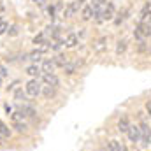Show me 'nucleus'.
<instances>
[{"instance_id":"f257e3e1","label":"nucleus","mask_w":151,"mask_h":151,"mask_svg":"<svg viewBox=\"0 0 151 151\" xmlns=\"http://www.w3.org/2000/svg\"><path fill=\"white\" fill-rule=\"evenodd\" d=\"M40 90H42V84H40L39 79H30L25 84V93L28 97H37V95H40Z\"/></svg>"},{"instance_id":"f03ea898","label":"nucleus","mask_w":151,"mask_h":151,"mask_svg":"<svg viewBox=\"0 0 151 151\" xmlns=\"http://www.w3.org/2000/svg\"><path fill=\"white\" fill-rule=\"evenodd\" d=\"M134 35H135V39H139V40H144L146 37H150L151 35V23H139L135 27V30H134Z\"/></svg>"},{"instance_id":"7ed1b4c3","label":"nucleus","mask_w":151,"mask_h":151,"mask_svg":"<svg viewBox=\"0 0 151 151\" xmlns=\"http://www.w3.org/2000/svg\"><path fill=\"white\" fill-rule=\"evenodd\" d=\"M83 5V2H79V0H76V2H70L67 7H65V12H63V16L65 18H72L76 12L79 11V7Z\"/></svg>"},{"instance_id":"20e7f679","label":"nucleus","mask_w":151,"mask_h":151,"mask_svg":"<svg viewBox=\"0 0 151 151\" xmlns=\"http://www.w3.org/2000/svg\"><path fill=\"white\" fill-rule=\"evenodd\" d=\"M114 12H116V7H114L113 2H107V5L102 9V18H104V21H109V19H113L114 18Z\"/></svg>"},{"instance_id":"39448f33","label":"nucleus","mask_w":151,"mask_h":151,"mask_svg":"<svg viewBox=\"0 0 151 151\" xmlns=\"http://www.w3.org/2000/svg\"><path fill=\"white\" fill-rule=\"evenodd\" d=\"M93 51L95 53H104L106 49H107V37H100V39H97L95 42H93Z\"/></svg>"},{"instance_id":"423d86ee","label":"nucleus","mask_w":151,"mask_h":151,"mask_svg":"<svg viewBox=\"0 0 151 151\" xmlns=\"http://www.w3.org/2000/svg\"><path fill=\"white\" fill-rule=\"evenodd\" d=\"M127 134H128V139H130L132 142H137L139 137H141V130H139L137 125H130L128 130H127Z\"/></svg>"},{"instance_id":"0eeeda50","label":"nucleus","mask_w":151,"mask_h":151,"mask_svg":"<svg viewBox=\"0 0 151 151\" xmlns=\"http://www.w3.org/2000/svg\"><path fill=\"white\" fill-rule=\"evenodd\" d=\"M42 74H55V62L51 58H46L42 62V67H40Z\"/></svg>"},{"instance_id":"6e6552de","label":"nucleus","mask_w":151,"mask_h":151,"mask_svg":"<svg viewBox=\"0 0 151 151\" xmlns=\"http://www.w3.org/2000/svg\"><path fill=\"white\" fill-rule=\"evenodd\" d=\"M42 81H44V84L46 86H58L60 84V81H58V77L55 74H42Z\"/></svg>"},{"instance_id":"1a4fd4ad","label":"nucleus","mask_w":151,"mask_h":151,"mask_svg":"<svg viewBox=\"0 0 151 151\" xmlns=\"http://www.w3.org/2000/svg\"><path fill=\"white\" fill-rule=\"evenodd\" d=\"M139 130H141V134H142V144H150L151 142V130L148 128V125H146V123H141Z\"/></svg>"},{"instance_id":"9d476101","label":"nucleus","mask_w":151,"mask_h":151,"mask_svg":"<svg viewBox=\"0 0 151 151\" xmlns=\"http://www.w3.org/2000/svg\"><path fill=\"white\" fill-rule=\"evenodd\" d=\"M25 72H27V74L30 76L32 79H39V76L42 74V70H40V67H39V65H35V63H34V65H28Z\"/></svg>"},{"instance_id":"9b49d317","label":"nucleus","mask_w":151,"mask_h":151,"mask_svg":"<svg viewBox=\"0 0 151 151\" xmlns=\"http://www.w3.org/2000/svg\"><path fill=\"white\" fill-rule=\"evenodd\" d=\"M81 18H83V21H90L93 18V7L91 5H84L81 9Z\"/></svg>"},{"instance_id":"f8f14e48","label":"nucleus","mask_w":151,"mask_h":151,"mask_svg":"<svg viewBox=\"0 0 151 151\" xmlns=\"http://www.w3.org/2000/svg\"><path fill=\"white\" fill-rule=\"evenodd\" d=\"M77 42H79L77 35H76V34H69V35L65 37V40H63V46H65V47H76Z\"/></svg>"},{"instance_id":"ddd939ff","label":"nucleus","mask_w":151,"mask_h":151,"mask_svg":"<svg viewBox=\"0 0 151 151\" xmlns=\"http://www.w3.org/2000/svg\"><path fill=\"white\" fill-rule=\"evenodd\" d=\"M139 23H151V7L150 5H146L144 9H142V12H141V21Z\"/></svg>"},{"instance_id":"4468645a","label":"nucleus","mask_w":151,"mask_h":151,"mask_svg":"<svg viewBox=\"0 0 151 151\" xmlns=\"http://www.w3.org/2000/svg\"><path fill=\"white\" fill-rule=\"evenodd\" d=\"M128 127H130V121H128V118H127V116H121V118H119V121H118V130L127 134Z\"/></svg>"},{"instance_id":"2eb2a0df","label":"nucleus","mask_w":151,"mask_h":151,"mask_svg":"<svg viewBox=\"0 0 151 151\" xmlns=\"http://www.w3.org/2000/svg\"><path fill=\"white\" fill-rule=\"evenodd\" d=\"M53 62H55V67H65L67 63H69V60H67V56H63V55H56L55 58H53Z\"/></svg>"},{"instance_id":"dca6fc26","label":"nucleus","mask_w":151,"mask_h":151,"mask_svg":"<svg viewBox=\"0 0 151 151\" xmlns=\"http://www.w3.org/2000/svg\"><path fill=\"white\" fill-rule=\"evenodd\" d=\"M40 93L46 97V99H51V97H55V93H56V88L55 86H42V90H40Z\"/></svg>"},{"instance_id":"f3484780","label":"nucleus","mask_w":151,"mask_h":151,"mask_svg":"<svg viewBox=\"0 0 151 151\" xmlns=\"http://www.w3.org/2000/svg\"><path fill=\"white\" fill-rule=\"evenodd\" d=\"M127 51V39H119L116 44V55H123Z\"/></svg>"},{"instance_id":"a211bd4d","label":"nucleus","mask_w":151,"mask_h":151,"mask_svg":"<svg viewBox=\"0 0 151 151\" xmlns=\"http://www.w3.org/2000/svg\"><path fill=\"white\" fill-rule=\"evenodd\" d=\"M40 58H42V53H40V51H32V53H28V55H27V60H30V62H34V63H35V65H37V62L39 60H40Z\"/></svg>"},{"instance_id":"6ab92c4d","label":"nucleus","mask_w":151,"mask_h":151,"mask_svg":"<svg viewBox=\"0 0 151 151\" xmlns=\"http://www.w3.org/2000/svg\"><path fill=\"white\" fill-rule=\"evenodd\" d=\"M107 151H121V144L118 141H111L107 144Z\"/></svg>"},{"instance_id":"aec40b11","label":"nucleus","mask_w":151,"mask_h":151,"mask_svg":"<svg viewBox=\"0 0 151 151\" xmlns=\"http://www.w3.org/2000/svg\"><path fill=\"white\" fill-rule=\"evenodd\" d=\"M14 100H18V102L25 100V93H23V88H18V90L14 91Z\"/></svg>"},{"instance_id":"412c9836","label":"nucleus","mask_w":151,"mask_h":151,"mask_svg":"<svg viewBox=\"0 0 151 151\" xmlns=\"http://www.w3.org/2000/svg\"><path fill=\"white\" fill-rule=\"evenodd\" d=\"M0 135H4V137L11 135V130L5 127V123H4V121H0Z\"/></svg>"},{"instance_id":"4be33fe9","label":"nucleus","mask_w":151,"mask_h":151,"mask_svg":"<svg viewBox=\"0 0 151 151\" xmlns=\"http://www.w3.org/2000/svg\"><path fill=\"white\" fill-rule=\"evenodd\" d=\"M7 30H9V23L4 21V19H0V35H4Z\"/></svg>"},{"instance_id":"5701e85b","label":"nucleus","mask_w":151,"mask_h":151,"mask_svg":"<svg viewBox=\"0 0 151 151\" xmlns=\"http://www.w3.org/2000/svg\"><path fill=\"white\" fill-rule=\"evenodd\" d=\"M44 42H47L46 37H44V34H39L37 37H34V44H39V46H40V44H44Z\"/></svg>"},{"instance_id":"b1692460","label":"nucleus","mask_w":151,"mask_h":151,"mask_svg":"<svg viewBox=\"0 0 151 151\" xmlns=\"http://www.w3.org/2000/svg\"><path fill=\"white\" fill-rule=\"evenodd\" d=\"M63 70H65V74H74V72H76V65H72V63H67V65L63 67Z\"/></svg>"},{"instance_id":"393cba45","label":"nucleus","mask_w":151,"mask_h":151,"mask_svg":"<svg viewBox=\"0 0 151 151\" xmlns=\"http://www.w3.org/2000/svg\"><path fill=\"white\" fill-rule=\"evenodd\" d=\"M7 34H9V35H11V37H16V35H18V34H19V28H18V27H16V25H14V27H11V28H9V30H7Z\"/></svg>"},{"instance_id":"a878e982","label":"nucleus","mask_w":151,"mask_h":151,"mask_svg":"<svg viewBox=\"0 0 151 151\" xmlns=\"http://www.w3.org/2000/svg\"><path fill=\"white\" fill-rule=\"evenodd\" d=\"M12 127H14V128H16L18 132H25V130H27V123H19V125H12Z\"/></svg>"},{"instance_id":"bb28decb","label":"nucleus","mask_w":151,"mask_h":151,"mask_svg":"<svg viewBox=\"0 0 151 151\" xmlns=\"http://www.w3.org/2000/svg\"><path fill=\"white\" fill-rule=\"evenodd\" d=\"M137 51H139V53L146 51V42H144V40H141V42H139V46H137Z\"/></svg>"},{"instance_id":"cd10ccee","label":"nucleus","mask_w":151,"mask_h":151,"mask_svg":"<svg viewBox=\"0 0 151 151\" xmlns=\"http://www.w3.org/2000/svg\"><path fill=\"white\" fill-rule=\"evenodd\" d=\"M5 76H7V70H5L4 67H0V79H2V77H5Z\"/></svg>"},{"instance_id":"c85d7f7f","label":"nucleus","mask_w":151,"mask_h":151,"mask_svg":"<svg viewBox=\"0 0 151 151\" xmlns=\"http://www.w3.org/2000/svg\"><path fill=\"white\" fill-rule=\"evenodd\" d=\"M32 2H35L37 5H44V4H46V0H32Z\"/></svg>"},{"instance_id":"c756f323","label":"nucleus","mask_w":151,"mask_h":151,"mask_svg":"<svg viewBox=\"0 0 151 151\" xmlns=\"http://www.w3.org/2000/svg\"><path fill=\"white\" fill-rule=\"evenodd\" d=\"M146 109H148V111H150V114H151V102H148V104H146Z\"/></svg>"},{"instance_id":"7c9ffc66","label":"nucleus","mask_w":151,"mask_h":151,"mask_svg":"<svg viewBox=\"0 0 151 151\" xmlns=\"http://www.w3.org/2000/svg\"><path fill=\"white\" fill-rule=\"evenodd\" d=\"M0 86H2V79H0Z\"/></svg>"},{"instance_id":"2f4dec72","label":"nucleus","mask_w":151,"mask_h":151,"mask_svg":"<svg viewBox=\"0 0 151 151\" xmlns=\"http://www.w3.org/2000/svg\"><path fill=\"white\" fill-rule=\"evenodd\" d=\"M100 2H102V4H104V2H106V0H100Z\"/></svg>"},{"instance_id":"473e14b6","label":"nucleus","mask_w":151,"mask_h":151,"mask_svg":"<svg viewBox=\"0 0 151 151\" xmlns=\"http://www.w3.org/2000/svg\"><path fill=\"white\" fill-rule=\"evenodd\" d=\"M150 7H151V4H150Z\"/></svg>"}]
</instances>
